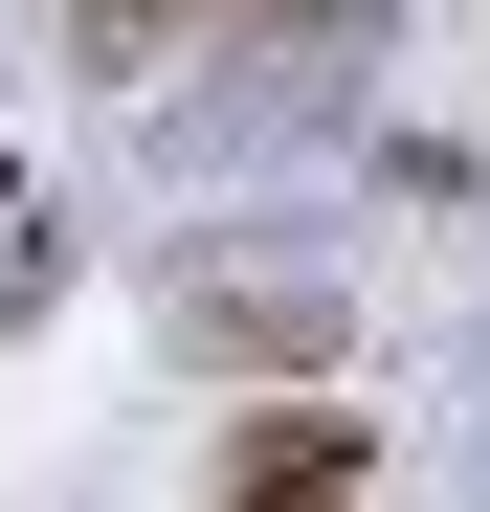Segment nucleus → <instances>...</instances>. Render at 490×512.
Listing matches in <instances>:
<instances>
[{
    "label": "nucleus",
    "mask_w": 490,
    "mask_h": 512,
    "mask_svg": "<svg viewBox=\"0 0 490 512\" xmlns=\"http://www.w3.org/2000/svg\"><path fill=\"white\" fill-rule=\"evenodd\" d=\"M179 357H223V379H335V290H312V268H179Z\"/></svg>",
    "instance_id": "1"
},
{
    "label": "nucleus",
    "mask_w": 490,
    "mask_h": 512,
    "mask_svg": "<svg viewBox=\"0 0 490 512\" xmlns=\"http://www.w3.org/2000/svg\"><path fill=\"white\" fill-rule=\"evenodd\" d=\"M268 0H67V67L90 90H179V67H245Z\"/></svg>",
    "instance_id": "2"
},
{
    "label": "nucleus",
    "mask_w": 490,
    "mask_h": 512,
    "mask_svg": "<svg viewBox=\"0 0 490 512\" xmlns=\"http://www.w3.org/2000/svg\"><path fill=\"white\" fill-rule=\"evenodd\" d=\"M201 468H223V490H379V423H357L335 379H268V401H245Z\"/></svg>",
    "instance_id": "3"
}]
</instances>
